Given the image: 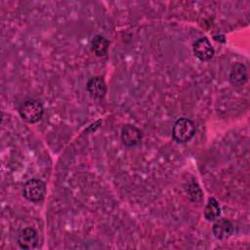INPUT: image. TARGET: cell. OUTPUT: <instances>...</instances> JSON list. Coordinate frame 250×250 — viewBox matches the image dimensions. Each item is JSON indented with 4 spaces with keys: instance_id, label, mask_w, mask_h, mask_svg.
I'll return each instance as SVG.
<instances>
[{
    "instance_id": "6da1fadb",
    "label": "cell",
    "mask_w": 250,
    "mask_h": 250,
    "mask_svg": "<svg viewBox=\"0 0 250 250\" xmlns=\"http://www.w3.org/2000/svg\"><path fill=\"white\" fill-rule=\"evenodd\" d=\"M195 133V126L193 122L188 118H179L172 129V136L175 141L179 143H186L189 141Z\"/></svg>"
},
{
    "instance_id": "7a4b0ae2",
    "label": "cell",
    "mask_w": 250,
    "mask_h": 250,
    "mask_svg": "<svg viewBox=\"0 0 250 250\" xmlns=\"http://www.w3.org/2000/svg\"><path fill=\"white\" fill-rule=\"evenodd\" d=\"M21 117L28 123H35L39 121L44 113L42 104L34 100H27L21 104L19 108Z\"/></svg>"
},
{
    "instance_id": "3957f363",
    "label": "cell",
    "mask_w": 250,
    "mask_h": 250,
    "mask_svg": "<svg viewBox=\"0 0 250 250\" xmlns=\"http://www.w3.org/2000/svg\"><path fill=\"white\" fill-rule=\"evenodd\" d=\"M22 194L31 202H40L45 197L46 185L39 179H30L23 185Z\"/></svg>"
},
{
    "instance_id": "277c9868",
    "label": "cell",
    "mask_w": 250,
    "mask_h": 250,
    "mask_svg": "<svg viewBox=\"0 0 250 250\" xmlns=\"http://www.w3.org/2000/svg\"><path fill=\"white\" fill-rule=\"evenodd\" d=\"M193 54L200 61H209L214 56V49L206 37L197 39L192 46Z\"/></svg>"
},
{
    "instance_id": "5b68a950",
    "label": "cell",
    "mask_w": 250,
    "mask_h": 250,
    "mask_svg": "<svg viewBox=\"0 0 250 250\" xmlns=\"http://www.w3.org/2000/svg\"><path fill=\"white\" fill-rule=\"evenodd\" d=\"M143 138L142 131L134 125L127 124L121 130V140L127 146H134L138 145Z\"/></svg>"
},
{
    "instance_id": "8992f818",
    "label": "cell",
    "mask_w": 250,
    "mask_h": 250,
    "mask_svg": "<svg viewBox=\"0 0 250 250\" xmlns=\"http://www.w3.org/2000/svg\"><path fill=\"white\" fill-rule=\"evenodd\" d=\"M18 244L22 249H32L37 245L38 235L34 229L25 228L18 235Z\"/></svg>"
},
{
    "instance_id": "52a82bcc",
    "label": "cell",
    "mask_w": 250,
    "mask_h": 250,
    "mask_svg": "<svg viewBox=\"0 0 250 250\" xmlns=\"http://www.w3.org/2000/svg\"><path fill=\"white\" fill-rule=\"evenodd\" d=\"M233 226L230 221L227 219H220L216 221L212 227V232L218 239H225L231 235Z\"/></svg>"
},
{
    "instance_id": "ba28073f",
    "label": "cell",
    "mask_w": 250,
    "mask_h": 250,
    "mask_svg": "<svg viewBox=\"0 0 250 250\" xmlns=\"http://www.w3.org/2000/svg\"><path fill=\"white\" fill-rule=\"evenodd\" d=\"M87 90L94 98H104L106 93V85L104 78L101 76H95L90 78L87 83Z\"/></svg>"
},
{
    "instance_id": "9c48e42d",
    "label": "cell",
    "mask_w": 250,
    "mask_h": 250,
    "mask_svg": "<svg viewBox=\"0 0 250 250\" xmlns=\"http://www.w3.org/2000/svg\"><path fill=\"white\" fill-rule=\"evenodd\" d=\"M248 78V71L247 67L241 63L236 62L229 73V81L233 86H240L247 81Z\"/></svg>"
},
{
    "instance_id": "30bf717a",
    "label": "cell",
    "mask_w": 250,
    "mask_h": 250,
    "mask_svg": "<svg viewBox=\"0 0 250 250\" xmlns=\"http://www.w3.org/2000/svg\"><path fill=\"white\" fill-rule=\"evenodd\" d=\"M221 214V208L214 197H210L204 209V217L207 221H216Z\"/></svg>"
},
{
    "instance_id": "8fae6325",
    "label": "cell",
    "mask_w": 250,
    "mask_h": 250,
    "mask_svg": "<svg viewBox=\"0 0 250 250\" xmlns=\"http://www.w3.org/2000/svg\"><path fill=\"white\" fill-rule=\"evenodd\" d=\"M108 40L102 35H96L92 40V49L94 53L99 57L104 56L108 50Z\"/></svg>"
},
{
    "instance_id": "7c38bea8",
    "label": "cell",
    "mask_w": 250,
    "mask_h": 250,
    "mask_svg": "<svg viewBox=\"0 0 250 250\" xmlns=\"http://www.w3.org/2000/svg\"><path fill=\"white\" fill-rule=\"evenodd\" d=\"M189 198L193 201H200L202 199V191L200 188L196 185V183H191L188 186L187 190Z\"/></svg>"
}]
</instances>
